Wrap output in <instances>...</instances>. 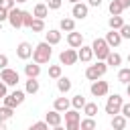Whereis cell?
Listing matches in <instances>:
<instances>
[{
  "label": "cell",
  "instance_id": "c3c4849f",
  "mask_svg": "<svg viewBox=\"0 0 130 130\" xmlns=\"http://www.w3.org/2000/svg\"><path fill=\"white\" fill-rule=\"evenodd\" d=\"M53 130H65V128H63V126L59 124V126H53Z\"/></svg>",
  "mask_w": 130,
  "mask_h": 130
},
{
  "label": "cell",
  "instance_id": "2e32d148",
  "mask_svg": "<svg viewBox=\"0 0 130 130\" xmlns=\"http://www.w3.org/2000/svg\"><path fill=\"white\" fill-rule=\"evenodd\" d=\"M106 43L110 45V49H112V47H118V45L122 43V37H120V32L110 28V32H106Z\"/></svg>",
  "mask_w": 130,
  "mask_h": 130
},
{
  "label": "cell",
  "instance_id": "ffe728a7",
  "mask_svg": "<svg viewBox=\"0 0 130 130\" xmlns=\"http://www.w3.org/2000/svg\"><path fill=\"white\" fill-rule=\"evenodd\" d=\"M24 73H26V77H39L41 75V65L32 61V63L24 65Z\"/></svg>",
  "mask_w": 130,
  "mask_h": 130
},
{
  "label": "cell",
  "instance_id": "484cf974",
  "mask_svg": "<svg viewBox=\"0 0 130 130\" xmlns=\"http://www.w3.org/2000/svg\"><path fill=\"white\" fill-rule=\"evenodd\" d=\"M83 114H85L87 118H93V116L98 114V104H95V102H85V106H83Z\"/></svg>",
  "mask_w": 130,
  "mask_h": 130
},
{
  "label": "cell",
  "instance_id": "f546056e",
  "mask_svg": "<svg viewBox=\"0 0 130 130\" xmlns=\"http://www.w3.org/2000/svg\"><path fill=\"white\" fill-rule=\"evenodd\" d=\"M12 116H14V110L12 108H8V106H2L0 108V122H8Z\"/></svg>",
  "mask_w": 130,
  "mask_h": 130
},
{
  "label": "cell",
  "instance_id": "7dc6e473",
  "mask_svg": "<svg viewBox=\"0 0 130 130\" xmlns=\"http://www.w3.org/2000/svg\"><path fill=\"white\" fill-rule=\"evenodd\" d=\"M0 130H8L6 128V122H0Z\"/></svg>",
  "mask_w": 130,
  "mask_h": 130
},
{
  "label": "cell",
  "instance_id": "8d00e7d4",
  "mask_svg": "<svg viewBox=\"0 0 130 130\" xmlns=\"http://www.w3.org/2000/svg\"><path fill=\"white\" fill-rule=\"evenodd\" d=\"M28 130H49V124H47L45 120H41V122H35Z\"/></svg>",
  "mask_w": 130,
  "mask_h": 130
},
{
  "label": "cell",
  "instance_id": "4fadbf2b",
  "mask_svg": "<svg viewBox=\"0 0 130 130\" xmlns=\"http://www.w3.org/2000/svg\"><path fill=\"white\" fill-rule=\"evenodd\" d=\"M67 45H69L71 49H79V47L83 45V35L77 32V30H71V32L67 35Z\"/></svg>",
  "mask_w": 130,
  "mask_h": 130
},
{
  "label": "cell",
  "instance_id": "83f0119b",
  "mask_svg": "<svg viewBox=\"0 0 130 130\" xmlns=\"http://www.w3.org/2000/svg\"><path fill=\"white\" fill-rule=\"evenodd\" d=\"M95 128H98V124L93 118H83L79 122V130H95Z\"/></svg>",
  "mask_w": 130,
  "mask_h": 130
},
{
  "label": "cell",
  "instance_id": "ab89813d",
  "mask_svg": "<svg viewBox=\"0 0 130 130\" xmlns=\"http://www.w3.org/2000/svg\"><path fill=\"white\" fill-rule=\"evenodd\" d=\"M120 114H122L126 120L130 118V102H128V104H122V108H120Z\"/></svg>",
  "mask_w": 130,
  "mask_h": 130
},
{
  "label": "cell",
  "instance_id": "7c38bea8",
  "mask_svg": "<svg viewBox=\"0 0 130 130\" xmlns=\"http://www.w3.org/2000/svg\"><path fill=\"white\" fill-rule=\"evenodd\" d=\"M87 12H89V6L83 4V2H77V4H73V8H71V16L77 18V20H83V18L87 16Z\"/></svg>",
  "mask_w": 130,
  "mask_h": 130
},
{
  "label": "cell",
  "instance_id": "b9f144b4",
  "mask_svg": "<svg viewBox=\"0 0 130 130\" xmlns=\"http://www.w3.org/2000/svg\"><path fill=\"white\" fill-rule=\"evenodd\" d=\"M4 20H8V10L0 6V22H4Z\"/></svg>",
  "mask_w": 130,
  "mask_h": 130
},
{
  "label": "cell",
  "instance_id": "9c48e42d",
  "mask_svg": "<svg viewBox=\"0 0 130 130\" xmlns=\"http://www.w3.org/2000/svg\"><path fill=\"white\" fill-rule=\"evenodd\" d=\"M59 63H61V65H75V63H77V51H75V49H65V51H61Z\"/></svg>",
  "mask_w": 130,
  "mask_h": 130
},
{
  "label": "cell",
  "instance_id": "f5cc1de1",
  "mask_svg": "<svg viewBox=\"0 0 130 130\" xmlns=\"http://www.w3.org/2000/svg\"><path fill=\"white\" fill-rule=\"evenodd\" d=\"M128 63H130V55H128Z\"/></svg>",
  "mask_w": 130,
  "mask_h": 130
},
{
  "label": "cell",
  "instance_id": "9a60e30c",
  "mask_svg": "<svg viewBox=\"0 0 130 130\" xmlns=\"http://www.w3.org/2000/svg\"><path fill=\"white\" fill-rule=\"evenodd\" d=\"M61 120H63V114H61V112H57V110H51V112H47V114H45V122H47L49 126H59V124H61Z\"/></svg>",
  "mask_w": 130,
  "mask_h": 130
},
{
  "label": "cell",
  "instance_id": "d6986e66",
  "mask_svg": "<svg viewBox=\"0 0 130 130\" xmlns=\"http://www.w3.org/2000/svg\"><path fill=\"white\" fill-rule=\"evenodd\" d=\"M39 89H41V85H39L37 77H28V79H26V85H24V93H30V95H35Z\"/></svg>",
  "mask_w": 130,
  "mask_h": 130
},
{
  "label": "cell",
  "instance_id": "277c9868",
  "mask_svg": "<svg viewBox=\"0 0 130 130\" xmlns=\"http://www.w3.org/2000/svg\"><path fill=\"white\" fill-rule=\"evenodd\" d=\"M0 79H2L6 85L16 87L18 81H20V75H18V71H14V69H10V67H4V69H0Z\"/></svg>",
  "mask_w": 130,
  "mask_h": 130
},
{
  "label": "cell",
  "instance_id": "d6a6232c",
  "mask_svg": "<svg viewBox=\"0 0 130 130\" xmlns=\"http://www.w3.org/2000/svg\"><path fill=\"white\" fill-rule=\"evenodd\" d=\"M71 106H73V110H81V108L85 106V98H83L81 93L73 95V100H71Z\"/></svg>",
  "mask_w": 130,
  "mask_h": 130
},
{
  "label": "cell",
  "instance_id": "7402d4cb",
  "mask_svg": "<svg viewBox=\"0 0 130 130\" xmlns=\"http://www.w3.org/2000/svg\"><path fill=\"white\" fill-rule=\"evenodd\" d=\"M124 128H126V118L122 114L112 116V130H124Z\"/></svg>",
  "mask_w": 130,
  "mask_h": 130
},
{
  "label": "cell",
  "instance_id": "74e56055",
  "mask_svg": "<svg viewBox=\"0 0 130 130\" xmlns=\"http://www.w3.org/2000/svg\"><path fill=\"white\" fill-rule=\"evenodd\" d=\"M61 4H63V0H49L47 2V8L49 10H57V8H61Z\"/></svg>",
  "mask_w": 130,
  "mask_h": 130
},
{
  "label": "cell",
  "instance_id": "1f68e13d",
  "mask_svg": "<svg viewBox=\"0 0 130 130\" xmlns=\"http://www.w3.org/2000/svg\"><path fill=\"white\" fill-rule=\"evenodd\" d=\"M108 10H110V14H112V16H118V14H122V10H124V8H122V4H120L118 0H112V2H110V6H108Z\"/></svg>",
  "mask_w": 130,
  "mask_h": 130
},
{
  "label": "cell",
  "instance_id": "30bf717a",
  "mask_svg": "<svg viewBox=\"0 0 130 130\" xmlns=\"http://www.w3.org/2000/svg\"><path fill=\"white\" fill-rule=\"evenodd\" d=\"M8 22H10L12 28H20L22 26V10L16 8V6L12 10H8Z\"/></svg>",
  "mask_w": 130,
  "mask_h": 130
},
{
  "label": "cell",
  "instance_id": "603a6c76",
  "mask_svg": "<svg viewBox=\"0 0 130 130\" xmlns=\"http://www.w3.org/2000/svg\"><path fill=\"white\" fill-rule=\"evenodd\" d=\"M57 89H59L61 93H67V91L71 89V79H69V77H63V75H61V77L57 79Z\"/></svg>",
  "mask_w": 130,
  "mask_h": 130
},
{
  "label": "cell",
  "instance_id": "4dcf8cb0",
  "mask_svg": "<svg viewBox=\"0 0 130 130\" xmlns=\"http://www.w3.org/2000/svg\"><path fill=\"white\" fill-rule=\"evenodd\" d=\"M118 81L120 83H130V67H122L120 71H118Z\"/></svg>",
  "mask_w": 130,
  "mask_h": 130
},
{
  "label": "cell",
  "instance_id": "f907efd6",
  "mask_svg": "<svg viewBox=\"0 0 130 130\" xmlns=\"http://www.w3.org/2000/svg\"><path fill=\"white\" fill-rule=\"evenodd\" d=\"M14 2H18V4H22V2H26V0H14Z\"/></svg>",
  "mask_w": 130,
  "mask_h": 130
},
{
  "label": "cell",
  "instance_id": "cb8c5ba5",
  "mask_svg": "<svg viewBox=\"0 0 130 130\" xmlns=\"http://www.w3.org/2000/svg\"><path fill=\"white\" fill-rule=\"evenodd\" d=\"M59 28H61V30H65V32H71V30H75V18H61V22H59Z\"/></svg>",
  "mask_w": 130,
  "mask_h": 130
},
{
  "label": "cell",
  "instance_id": "5bb4252c",
  "mask_svg": "<svg viewBox=\"0 0 130 130\" xmlns=\"http://www.w3.org/2000/svg\"><path fill=\"white\" fill-rule=\"evenodd\" d=\"M91 59H93V51H91V47L81 45L79 51H77V61H81V63H89Z\"/></svg>",
  "mask_w": 130,
  "mask_h": 130
},
{
  "label": "cell",
  "instance_id": "bcb514c9",
  "mask_svg": "<svg viewBox=\"0 0 130 130\" xmlns=\"http://www.w3.org/2000/svg\"><path fill=\"white\" fill-rule=\"evenodd\" d=\"M126 95L130 98V83H126Z\"/></svg>",
  "mask_w": 130,
  "mask_h": 130
},
{
  "label": "cell",
  "instance_id": "6da1fadb",
  "mask_svg": "<svg viewBox=\"0 0 130 130\" xmlns=\"http://www.w3.org/2000/svg\"><path fill=\"white\" fill-rule=\"evenodd\" d=\"M51 55H53V49H51V45H49L47 41L39 43V45L32 49V61L39 63V65L49 63V61H51Z\"/></svg>",
  "mask_w": 130,
  "mask_h": 130
},
{
  "label": "cell",
  "instance_id": "8992f818",
  "mask_svg": "<svg viewBox=\"0 0 130 130\" xmlns=\"http://www.w3.org/2000/svg\"><path fill=\"white\" fill-rule=\"evenodd\" d=\"M122 104H124L122 95H118V93L110 95V98H108V102H106V114H110V116H116V114H120V108H122Z\"/></svg>",
  "mask_w": 130,
  "mask_h": 130
},
{
  "label": "cell",
  "instance_id": "52a82bcc",
  "mask_svg": "<svg viewBox=\"0 0 130 130\" xmlns=\"http://www.w3.org/2000/svg\"><path fill=\"white\" fill-rule=\"evenodd\" d=\"M81 116L77 110H67L65 112V130H79Z\"/></svg>",
  "mask_w": 130,
  "mask_h": 130
},
{
  "label": "cell",
  "instance_id": "e0dca14e",
  "mask_svg": "<svg viewBox=\"0 0 130 130\" xmlns=\"http://www.w3.org/2000/svg\"><path fill=\"white\" fill-rule=\"evenodd\" d=\"M45 41L53 47V45H57V43H61V30H57V28H51L49 32H45Z\"/></svg>",
  "mask_w": 130,
  "mask_h": 130
},
{
  "label": "cell",
  "instance_id": "7a4b0ae2",
  "mask_svg": "<svg viewBox=\"0 0 130 130\" xmlns=\"http://www.w3.org/2000/svg\"><path fill=\"white\" fill-rule=\"evenodd\" d=\"M91 51H93V57H98V61H106V57L110 55V45L106 43V39H95L91 43Z\"/></svg>",
  "mask_w": 130,
  "mask_h": 130
},
{
  "label": "cell",
  "instance_id": "d590c367",
  "mask_svg": "<svg viewBox=\"0 0 130 130\" xmlns=\"http://www.w3.org/2000/svg\"><path fill=\"white\" fill-rule=\"evenodd\" d=\"M118 32H120L122 41H124V39H130V24H126V22H124V24H122V28H120Z\"/></svg>",
  "mask_w": 130,
  "mask_h": 130
},
{
  "label": "cell",
  "instance_id": "8fae6325",
  "mask_svg": "<svg viewBox=\"0 0 130 130\" xmlns=\"http://www.w3.org/2000/svg\"><path fill=\"white\" fill-rule=\"evenodd\" d=\"M16 57H18V59H22V61L30 59V57H32V45H30V43H26V41L18 43V47H16Z\"/></svg>",
  "mask_w": 130,
  "mask_h": 130
},
{
  "label": "cell",
  "instance_id": "5b68a950",
  "mask_svg": "<svg viewBox=\"0 0 130 130\" xmlns=\"http://www.w3.org/2000/svg\"><path fill=\"white\" fill-rule=\"evenodd\" d=\"M24 95H26V93H24L22 89H14L12 93H6V95H4V106H8V108L14 110L16 106H20V104L24 102Z\"/></svg>",
  "mask_w": 130,
  "mask_h": 130
},
{
  "label": "cell",
  "instance_id": "4316f807",
  "mask_svg": "<svg viewBox=\"0 0 130 130\" xmlns=\"http://www.w3.org/2000/svg\"><path fill=\"white\" fill-rule=\"evenodd\" d=\"M108 24H110V28H112V30H120V28H122V24H124V18H122L120 14H118V16H110Z\"/></svg>",
  "mask_w": 130,
  "mask_h": 130
},
{
  "label": "cell",
  "instance_id": "f6af8a7d",
  "mask_svg": "<svg viewBox=\"0 0 130 130\" xmlns=\"http://www.w3.org/2000/svg\"><path fill=\"white\" fill-rule=\"evenodd\" d=\"M118 2L122 4V8H128V6H130V0H118Z\"/></svg>",
  "mask_w": 130,
  "mask_h": 130
},
{
  "label": "cell",
  "instance_id": "836d02e7",
  "mask_svg": "<svg viewBox=\"0 0 130 130\" xmlns=\"http://www.w3.org/2000/svg\"><path fill=\"white\" fill-rule=\"evenodd\" d=\"M61 73H63L61 65H51V67H49V77H51V79H59Z\"/></svg>",
  "mask_w": 130,
  "mask_h": 130
},
{
  "label": "cell",
  "instance_id": "ac0fdd59",
  "mask_svg": "<svg viewBox=\"0 0 130 130\" xmlns=\"http://www.w3.org/2000/svg\"><path fill=\"white\" fill-rule=\"evenodd\" d=\"M32 16H35V18H43V20H45V18L49 16V8H47V4L39 2V4L32 8Z\"/></svg>",
  "mask_w": 130,
  "mask_h": 130
},
{
  "label": "cell",
  "instance_id": "ba28073f",
  "mask_svg": "<svg viewBox=\"0 0 130 130\" xmlns=\"http://www.w3.org/2000/svg\"><path fill=\"white\" fill-rule=\"evenodd\" d=\"M89 91H91V95H93V98H104V95L110 91V85H108V81L95 79V81H91V87H89Z\"/></svg>",
  "mask_w": 130,
  "mask_h": 130
},
{
  "label": "cell",
  "instance_id": "f35d334b",
  "mask_svg": "<svg viewBox=\"0 0 130 130\" xmlns=\"http://www.w3.org/2000/svg\"><path fill=\"white\" fill-rule=\"evenodd\" d=\"M0 6L6 8V10H12V8L16 6V2H14V0H0Z\"/></svg>",
  "mask_w": 130,
  "mask_h": 130
},
{
  "label": "cell",
  "instance_id": "60d3db41",
  "mask_svg": "<svg viewBox=\"0 0 130 130\" xmlns=\"http://www.w3.org/2000/svg\"><path fill=\"white\" fill-rule=\"evenodd\" d=\"M6 93H8V85H6V83L0 79V98H4Z\"/></svg>",
  "mask_w": 130,
  "mask_h": 130
},
{
  "label": "cell",
  "instance_id": "816d5d0a",
  "mask_svg": "<svg viewBox=\"0 0 130 130\" xmlns=\"http://www.w3.org/2000/svg\"><path fill=\"white\" fill-rule=\"evenodd\" d=\"M0 32H2V22H0Z\"/></svg>",
  "mask_w": 130,
  "mask_h": 130
},
{
  "label": "cell",
  "instance_id": "7bdbcfd3",
  "mask_svg": "<svg viewBox=\"0 0 130 130\" xmlns=\"http://www.w3.org/2000/svg\"><path fill=\"white\" fill-rule=\"evenodd\" d=\"M4 67H8V57L0 53V69H4Z\"/></svg>",
  "mask_w": 130,
  "mask_h": 130
},
{
  "label": "cell",
  "instance_id": "d4e9b609",
  "mask_svg": "<svg viewBox=\"0 0 130 130\" xmlns=\"http://www.w3.org/2000/svg\"><path fill=\"white\" fill-rule=\"evenodd\" d=\"M122 63V55L120 53H112L110 51V55L106 57V65H112V67H118Z\"/></svg>",
  "mask_w": 130,
  "mask_h": 130
},
{
  "label": "cell",
  "instance_id": "44dd1931",
  "mask_svg": "<svg viewBox=\"0 0 130 130\" xmlns=\"http://www.w3.org/2000/svg\"><path fill=\"white\" fill-rule=\"evenodd\" d=\"M69 106H71V102L67 100V98H57L55 100V104H53V110H57V112H67L69 110Z\"/></svg>",
  "mask_w": 130,
  "mask_h": 130
},
{
  "label": "cell",
  "instance_id": "ee69618b",
  "mask_svg": "<svg viewBox=\"0 0 130 130\" xmlns=\"http://www.w3.org/2000/svg\"><path fill=\"white\" fill-rule=\"evenodd\" d=\"M100 4H102V0H87V6H95L98 8Z\"/></svg>",
  "mask_w": 130,
  "mask_h": 130
},
{
  "label": "cell",
  "instance_id": "3957f363",
  "mask_svg": "<svg viewBox=\"0 0 130 130\" xmlns=\"http://www.w3.org/2000/svg\"><path fill=\"white\" fill-rule=\"evenodd\" d=\"M106 71H108L106 61H98L95 65H89V67L85 69V77H87L89 81H95V79H102V77L106 75Z\"/></svg>",
  "mask_w": 130,
  "mask_h": 130
},
{
  "label": "cell",
  "instance_id": "681fc988",
  "mask_svg": "<svg viewBox=\"0 0 130 130\" xmlns=\"http://www.w3.org/2000/svg\"><path fill=\"white\" fill-rule=\"evenodd\" d=\"M69 2H71V4H77V2H79V0H69Z\"/></svg>",
  "mask_w": 130,
  "mask_h": 130
},
{
  "label": "cell",
  "instance_id": "f1b7e54d",
  "mask_svg": "<svg viewBox=\"0 0 130 130\" xmlns=\"http://www.w3.org/2000/svg\"><path fill=\"white\" fill-rule=\"evenodd\" d=\"M32 32H43L45 30V20L43 18H32V22H30V26H28Z\"/></svg>",
  "mask_w": 130,
  "mask_h": 130
},
{
  "label": "cell",
  "instance_id": "e575fe53",
  "mask_svg": "<svg viewBox=\"0 0 130 130\" xmlns=\"http://www.w3.org/2000/svg\"><path fill=\"white\" fill-rule=\"evenodd\" d=\"M32 18H35V16H32V12L22 10V26H26V28H28V26H30V22H32Z\"/></svg>",
  "mask_w": 130,
  "mask_h": 130
}]
</instances>
